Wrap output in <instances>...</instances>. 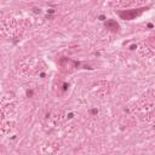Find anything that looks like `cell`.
<instances>
[{
    "label": "cell",
    "mask_w": 155,
    "mask_h": 155,
    "mask_svg": "<svg viewBox=\"0 0 155 155\" xmlns=\"http://www.w3.org/2000/svg\"><path fill=\"white\" fill-rule=\"evenodd\" d=\"M16 98L12 92H6L1 97V122L0 131L2 136L11 133L16 126Z\"/></svg>",
    "instance_id": "obj_3"
},
{
    "label": "cell",
    "mask_w": 155,
    "mask_h": 155,
    "mask_svg": "<svg viewBox=\"0 0 155 155\" xmlns=\"http://www.w3.org/2000/svg\"><path fill=\"white\" fill-rule=\"evenodd\" d=\"M45 69H46L45 63L41 59L34 58V57H25L24 59H22L19 62V65H18V70L23 75H29V76L39 75Z\"/></svg>",
    "instance_id": "obj_4"
},
{
    "label": "cell",
    "mask_w": 155,
    "mask_h": 155,
    "mask_svg": "<svg viewBox=\"0 0 155 155\" xmlns=\"http://www.w3.org/2000/svg\"><path fill=\"white\" fill-rule=\"evenodd\" d=\"M107 5L116 10H136L147 5L150 0H105Z\"/></svg>",
    "instance_id": "obj_5"
},
{
    "label": "cell",
    "mask_w": 155,
    "mask_h": 155,
    "mask_svg": "<svg viewBox=\"0 0 155 155\" xmlns=\"http://www.w3.org/2000/svg\"><path fill=\"white\" fill-rule=\"evenodd\" d=\"M58 63H59L61 69L64 70V71H67V73H71V71H74L79 67V63L76 61L70 59V58H67V57H62Z\"/></svg>",
    "instance_id": "obj_7"
},
{
    "label": "cell",
    "mask_w": 155,
    "mask_h": 155,
    "mask_svg": "<svg viewBox=\"0 0 155 155\" xmlns=\"http://www.w3.org/2000/svg\"><path fill=\"white\" fill-rule=\"evenodd\" d=\"M30 28V21L18 13H2L0 21V31L4 38L19 39Z\"/></svg>",
    "instance_id": "obj_1"
},
{
    "label": "cell",
    "mask_w": 155,
    "mask_h": 155,
    "mask_svg": "<svg viewBox=\"0 0 155 155\" xmlns=\"http://www.w3.org/2000/svg\"><path fill=\"white\" fill-rule=\"evenodd\" d=\"M131 111L140 121L155 125V91L145 93L131 105Z\"/></svg>",
    "instance_id": "obj_2"
},
{
    "label": "cell",
    "mask_w": 155,
    "mask_h": 155,
    "mask_svg": "<svg viewBox=\"0 0 155 155\" xmlns=\"http://www.w3.org/2000/svg\"><path fill=\"white\" fill-rule=\"evenodd\" d=\"M139 51L143 54V57H145V58L151 59V61L155 62V35L145 39L140 44Z\"/></svg>",
    "instance_id": "obj_6"
}]
</instances>
